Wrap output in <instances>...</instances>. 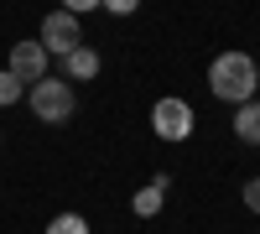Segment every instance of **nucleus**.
Returning <instances> with one entry per match:
<instances>
[{"mask_svg":"<svg viewBox=\"0 0 260 234\" xmlns=\"http://www.w3.org/2000/svg\"><path fill=\"white\" fill-rule=\"evenodd\" d=\"M208 89H213V99H224V104L255 99V89H260L255 57H250V52H219V57H213V68H208Z\"/></svg>","mask_w":260,"mask_h":234,"instance_id":"1","label":"nucleus"},{"mask_svg":"<svg viewBox=\"0 0 260 234\" xmlns=\"http://www.w3.org/2000/svg\"><path fill=\"white\" fill-rule=\"evenodd\" d=\"M26 89H31V115L37 120H47V125H68L73 120L78 99H73L68 78H37V83H26Z\"/></svg>","mask_w":260,"mask_h":234,"instance_id":"2","label":"nucleus"},{"mask_svg":"<svg viewBox=\"0 0 260 234\" xmlns=\"http://www.w3.org/2000/svg\"><path fill=\"white\" fill-rule=\"evenodd\" d=\"M130 208H136V219H156L161 214V187L156 182H146L136 198H130Z\"/></svg>","mask_w":260,"mask_h":234,"instance_id":"8","label":"nucleus"},{"mask_svg":"<svg viewBox=\"0 0 260 234\" xmlns=\"http://www.w3.org/2000/svg\"><path fill=\"white\" fill-rule=\"evenodd\" d=\"M151 130H156V141H187L192 130H198V115H192V104L187 99H177V94H167V99H156L151 104Z\"/></svg>","mask_w":260,"mask_h":234,"instance_id":"3","label":"nucleus"},{"mask_svg":"<svg viewBox=\"0 0 260 234\" xmlns=\"http://www.w3.org/2000/svg\"><path fill=\"white\" fill-rule=\"evenodd\" d=\"M62 73H68L73 83H78V78H99V52H94V47H83V42H78V47H73L68 57H62Z\"/></svg>","mask_w":260,"mask_h":234,"instance_id":"7","label":"nucleus"},{"mask_svg":"<svg viewBox=\"0 0 260 234\" xmlns=\"http://www.w3.org/2000/svg\"><path fill=\"white\" fill-rule=\"evenodd\" d=\"M99 0H62V11H73V16H83V11H94Z\"/></svg>","mask_w":260,"mask_h":234,"instance_id":"13","label":"nucleus"},{"mask_svg":"<svg viewBox=\"0 0 260 234\" xmlns=\"http://www.w3.org/2000/svg\"><path fill=\"white\" fill-rule=\"evenodd\" d=\"M21 99H26V83L6 68V73H0V110H6V104H21Z\"/></svg>","mask_w":260,"mask_h":234,"instance_id":"9","label":"nucleus"},{"mask_svg":"<svg viewBox=\"0 0 260 234\" xmlns=\"http://www.w3.org/2000/svg\"><path fill=\"white\" fill-rule=\"evenodd\" d=\"M11 73L21 78V83H37V78H47V47L42 42H16L11 47Z\"/></svg>","mask_w":260,"mask_h":234,"instance_id":"5","label":"nucleus"},{"mask_svg":"<svg viewBox=\"0 0 260 234\" xmlns=\"http://www.w3.org/2000/svg\"><path fill=\"white\" fill-rule=\"evenodd\" d=\"M99 6L110 11V16H136V11H141V0H99Z\"/></svg>","mask_w":260,"mask_h":234,"instance_id":"11","label":"nucleus"},{"mask_svg":"<svg viewBox=\"0 0 260 234\" xmlns=\"http://www.w3.org/2000/svg\"><path fill=\"white\" fill-rule=\"evenodd\" d=\"M47 234H89V219H83V214H57L47 224Z\"/></svg>","mask_w":260,"mask_h":234,"instance_id":"10","label":"nucleus"},{"mask_svg":"<svg viewBox=\"0 0 260 234\" xmlns=\"http://www.w3.org/2000/svg\"><path fill=\"white\" fill-rule=\"evenodd\" d=\"M245 208H250V214H260V177L245 182Z\"/></svg>","mask_w":260,"mask_h":234,"instance_id":"12","label":"nucleus"},{"mask_svg":"<svg viewBox=\"0 0 260 234\" xmlns=\"http://www.w3.org/2000/svg\"><path fill=\"white\" fill-rule=\"evenodd\" d=\"M234 136H240L245 146H260V99L234 104Z\"/></svg>","mask_w":260,"mask_h":234,"instance_id":"6","label":"nucleus"},{"mask_svg":"<svg viewBox=\"0 0 260 234\" xmlns=\"http://www.w3.org/2000/svg\"><path fill=\"white\" fill-rule=\"evenodd\" d=\"M78 42H83V31H78V16H73V11H52V16H42V47H47V57H52V52L68 57Z\"/></svg>","mask_w":260,"mask_h":234,"instance_id":"4","label":"nucleus"}]
</instances>
